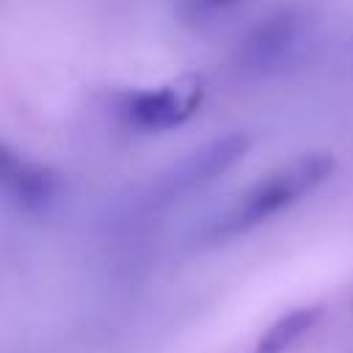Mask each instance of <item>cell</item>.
<instances>
[{
  "instance_id": "1",
  "label": "cell",
  "mask_w": 353,
  "mask_h": 353,
  "mask_svg": "<svg viewBox=\"0 0 353 353\" xmlns=\"http://www.w3.org/2000/svg\"><path fill=\"white\" fill-rule=\"evenodd\" d=\"M334 157L328 152H309L303 157H295L262 179H256L245 193L237 196L232 207H226L221 215H215L204 229L201 240L204 243H223L232 237H240L270 218L281 215L292 204H298L303 196L317 190L331 174H334Z\"/></svg>"
},
{
  "instance_id": "2",
  "label": "cell",
  "mask_w": 353,
  "mask_h": 353,
  "mask_svg": "<svg viewBox=\"0 0 353 353\" xmlns=\"http://www.w3.org/2000/svg\"><path fill=\"white\" fill-rule=\"evenodd\" d=\"M248 149H251V138L245 132H226L221 138L201 143L199 149H193L182 160H176L171 168H165L149 185L143 204L163 210L176 201H185L188 196L210 188L226 171H232L248 154Z\"/></svg>"
},
{
  "instance_id": "3",
  "label": "cell",
  "mask_w": 353,
  "mask_h": 353,
  "mask_svg": "<svg viewBox=\"0 0 353 353\" xmlns=\"http://www.w3.org/2000/svg\"><path fill=\"white\" fill-rule=\"evenodd\" d=\"M204 88L199 80H179L157 88H141L124 94L119 102V116L146 132H163L188 121L201 105Z\"/></svg>"
},
{
  "instance_id": "4",
  "label": "cell",
  "mask_w": 353,
  "mask_h": 353,
  "mask_svg": "<svg viewBox=\"0 0 353 353\" xmlns=\"http://www.w3.org/2000/svg\"><path fill=\"white\" fill-rule=\"evenodd\" d=\"M303 39V19L295 11H279L262 19L243 41V61L251 69L279 66Z\"/></svg>"
},
{
  "instance_id": "5",
  "label": "cell",
  "mask_w": 353,
  "mask_h": 353,
  "mask_svg": "<svg viewBox=\"0 0 353 353\" xmlns=\"http://www.w3.org/2000/svg\"><path fill=\"white\" fill-rule=\"evenodd\" d=\"M55 190L58 182L44 165L0 143V193H6L25 210H39L47 201H52Z\"/></svg>"
},
{
  "instance_id": "6",
  "label": "cell",
  "mask_w": 353,
  "mask_h": 353,
  "mask_svg": "<svg viewBox=\"0 0 353 353\" xmlns=\"http://www.w3.org/2000/svg\"><path fill=\"white\" fill-rule=\"evenodd\" d=\"M320 306H295L279 314L256 339L254 353H287L292 350L320 320Z\"/></svg>"
},
{
  "instance_id": "7",
  "label": "cell",
  "mask_w": 353,
  "mask_h": 353,
  "mask_svg": "<svg viewBox=\"0 0 353 353\" xmlns=\"http://www.w3.org/2000/svg\"><path fill=\"white\" fill-rule=\"evenodd\" d=\"M234 3H240V0H182V11L190 17H210V14H218Z\"/></svg>"
}]
</instances>
